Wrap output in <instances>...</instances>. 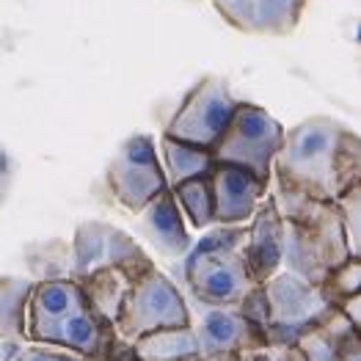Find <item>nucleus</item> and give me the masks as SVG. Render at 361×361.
I'll return each instance as SVG.
<instances>
[{
	"mask_svg": "<svg viewBox=\"0 0 361 361\" xmlns=\"http://www.w3.org/2000/svg\"><path fill=\"white\" fill-rule=\"evenodd\" d=\"M243 259L257 284L281 271V212L273 196L262 199L251 215V226L245 229L243 243Z\"/></svg>",
	"mask_w": 361,
	"mask_h": 361,
	"instance_id": "4468645a",
	"label": "nucleus"
},
{
	"mask_svg": "<svg viewBox=\"0 0 361 361\" xmlns=\"http://www.w3.org/2000/svg\"><path fill=\"white\" fill-rule=\"evenodd\" d=\"M334 207L339 212L342 229H345V240L353 257H361V185L350 188L348 193H342Z\"/></svg>",
	"mask_w": 361,
	"mask_h": 361,
	"instance_id": "b1692460",
	"label": "nucleus"
},
{
	"mask_svg": "<svg viewBox=\"0 0 361 361\" xmlns=\"http://www.w3.org/2000/svg\"><path fill=\"white\" fill-rule=\"evenodd\" d=\"M254 361H271L268 356H262V353H254Z\"/></svg>",
	"mask_w": 361,
	"mask_h": 361,
	"instance_id": "c756f323",
	"label": "nucleus"
},
{
	"mask_svg": "<svg viewBox=\"0 0 361 361\" xmlns=\"http://www.w3.org/2000/svg\"><path fill=\"white\" fill-rule=\"evenodd\" d=\"M33 284H36L33 279L0 276V339L3 342H25Z\"/></svg>",
	"mask_w": 361,
	"mask_h": 361,
	"instance_id": "6ab92c4d",
	"label": "nucleus"
},
{
	"mask_svg": "<svg viewBox=\"0 0 361 361\" xmlns=\"http://www.w3.org/2000/svg\"><path fill=\"white\" fill-rule=\"evenodd\" d=\"M33 281H53V279H72V243L53 238L28 245L25 251Z\"/></svg>",
	"mask_w": 361,
	"mask_h": 361,
	"instance_id": "4be33fe9",
	"label": "nucleus"
},
{
	"mask_svg": "<svg viewBox=\"0 0 361 361\" xmlns=\"http://www.w3.org/2000/svg\"><path fill=\"white\" fill-rule=\"evenodd\" d=\"M190 323V306L182 298L177 284L157 271V265L149 268L144 276H138L121 303V312L114 323L116 336L124 342H135L138 336L160 329H177Z\"/></svg>",
	"mask_w": 361,
	"mask_h": 361,
	"instance_id": "0eeeda50",
	"label": "nucleus"
},
{
	"mask_svg": "<svg viewBox=\"0 0 361 361\" xmlns=\"http://www.w3.org/2000/svg\"><path fill=\"white\" fill-rule=\"evenodd\" d=\"M105 268L149 271L154 262L124 229L105 221H83L72 235V279H83Z\"/></svg>",
	"mask_w": 361,
	"mask_h": 361,
	"instance_id": "9d476101",
	"label": "nucleus"
},
{
	"mask_svg": "<svg viewBox=\"0 0 361 361\" xmlns=\"http://www.w3.org/2000/svg\"><path fill=\"white\" fill-rule=\"evenodd\" d=\"M11 177H14V166H11V157H8V152L0 147V204H3V202H6V196H8Z\"/></svg>",
	"mask_w": 361,
	"mask_h": 361,
	"instance_id": "bb28decb",
	"label": "nucleus"
},
{
	"mask_svg": "<svg viewBox=\"0 0 361 361\" xmlns=\"http://www.w3.org/2000/svg\"><path fill=\"white\" fill-rule=\"evenodd\" d=\"M215 11L243 33L290 36L298 28L306 0H212Z\"/></svg>",
	"mask_w": 361,
	"mask_h": 361,
	"instance_id": "f8f14e48",
	"label": "nucleus"
},
{
	"mask_svg": "<svg viewBox=\"0 0 361 361\" xmlns=\"http://www.w3.org/2000/svg\"><path fill=\"white\" fill-rule=\"evenodd\" d=\"M238 102L240 99L232 94L224 78H204L185 94L182 105L166 124L163 135L177 138L182 144L212 149L218 144L221 133L226 130Z\"/></svg>",
	"mask_w": 361,
	"mask_h": 361,
	"instance_id": "6e6552de",
	"label": "nucleus"
},
{
	"mask_svg": "<svg viewBox=\"0 0 361 361\" xmlns=\"http://www.w3.org/2000/svg\"><path fill=\"white\" fill-rule=\"evenodd\" d=\"M193 361H254V356H229V359H193Z\"/></svg>",
	"mask_w": 361,
	"mask_h": 361,
	"instance_id": "c85d7f7f",
	"label": "nucleus"
},
{
	"mask_svg": "<svg viewBox=\"0 0 361 361\" xmlns=\"http://www.w3.org/2000/svg\"><path fill=\"white\" fill-rule=\"evenodd\" d=\"M147 271H133V268H105V271L89 273L83 279H75L86 295L89 306L105 320V323H116L121 312V303L127 298L133 281Z\"/></svg>",
	"mask_w": 361,
	"mask_h": 361,
	"instance_id": "f3484780",
	"label": "nucleus"
},
{
	"mask_svg": "<svg viewBox=\"0 0 361 361\" xmlns=\"http://www.w3.org/2000/svg\"><path fill=\"white\" fill-rule=\"evenodd\" d=\"M14 361H86L78 353H69V350H61V348H50V345H33L25 348Z\"/></svg>",
	"mask_w": 361,
	"mask_h": 361,
	"instance_id": "393cba45",
	"label": "nucleus"
},
{
	"mask_svg": "<svg viewBox=\"0 0 361 361\" xmlns=\"http://www.w3.org/2000/svg\"><path fill=\"white\" fill-rule=\"evenodd\" d=\"M138 215V224L147 235V240L166 257V259H180L190 248L188 229L182 224V212L174 202V193L166 188L163 193H157L152 202H147Z\"/></svg>",
	"mask_w": 361,
	"mask_h": 361,
	"instance_id": "2eb2a0df",
	"label": "nucleus"
},
{
	"mask_svg": "<svg viewBox=\"0 0 361 361\" xmlns=\"http://www.w3.org/2000/svg\"><path fill=\"white\" fill-rule=\"evenodd\" d=\"M276 350V359L271 361H306L301 350H298V345H290V348H271Z\"/></svg>",
	"mask_w": 361,
	"mask_h": 361,
	"instance_id": "cd10ccee",
	"label": "nucleus"
},
{
	"mask_svg": "<svg viewBox=\"0 0 361 361\" xmlns=\"http://www.w3.org/2000/svg\"><path fill=\"white\" fill-rule=\"evenodd\" d=\"M295 345L306 361H361L359 329L339 312H334L317 329L303 334Z\"/></svg>",
	"mask_w": 361,
	"mask_h": 361,
	"instance_id": "dca6fc26",
	"label": "nucleus"
},
{
	"mask_svg": "<svg viewBox=\"0 0 361 361\" xmlns=\"http://www.w3.org/2000/svg\"><path fill=\"white\" fill-rule=\"evenodd\" d=\"M108 188L114 199L130 212H138L169 188L152 135L135 133L121 144L108 166Z\"/></svg>",
	"mask_w": 361,
	"mask_h": 361,
	"instance_id": "1a4fd4ad",
	"label": "nucleus"
},
{
	"mask_svg": "<svg viewBox=\"0 0 361 361\" xmlns=\"http://www.w3.org/2000/svg\"><path fill=\"white\" fill-rule=\"evenodd\" d=\"M138 361H193L199 356V342L193 326H177V329H160L138 336L130 342Z\"/></svg>",
	"mask_w": 361,
	"mask_h": 361,
	"instance_id": "a211bd4d",
	"label": "nucleus"
},
{
	"mask_svg": "<svg viewBox=\"0 0 361 361\" xmlns=\"http://www.w3.org/2000/svg\"><path fill=\"white\" fill-rule=\"evenodd\" d=\"M245 229L221 226L204 235L199 245L185 257V284L190 298L207 306H240L257 287L243 259Z\"/></svg>",
	"mask_w": 361,
	"mask_h": 361,
	"instance_id": "20e7f679",
	"label": "nucleus"
},
{
	"mask_svg": "<svg viewBox=\"0 0 361 361\" xmlns=\"http://www.w3.org/2000/svg\"><path fill=\"white\" fill-rule=\"evenodd\" d=\"M284 127L279 119L254 102H238L232 119L226 130L221 133L218 144L212 147V160L245 169L257 180L271 182L273 177V160L276 152L284 141Z\"/></svg>",
	"mask_w": 361,
	"mask_h": 361,
	"instance_id": "423d86ee",
	"label": "nucleus"
},
{
	"mask_svg": "<svg viewBox=\"0 0 361 361\" xmlns=\"http://www.w3.org/2000/svg\"><path fill=\"white\" fill-rule=\"evenodd\" d=\"M25 339L78 353L86 361H105L111 348L119 342L116 329L91 309L75 279L33 284Z\"/></svg>",
	"mask_w": 361,
	"mask_h": 361,
	"instance_id": "f03ea898",
	"label": "nucleus"
},
{
	"mask_svg": "<svg viewBox=\"0 0 361 361\" xmlns=\"http://www.w3.org/2000/svg\"><path fill=\"white\" fill-rule=\"evenodd\" d=\"M281 193L314 202H336L361 185V141L353 130L329 116H312L284 133L273 160Z\"/></svg>",
	"mask_w": 361,
	"mask_h": 361,
	"instance_id": "f257e3e1",
	"label": "nucleus"
},
{
	"mask_svg": "<svg viewBox=\"0 0 361 361\" xmlns=\"http://www.w3.org/2000/svg\"><path fill=\"white\" fill-rule=\"evenodd\" d=\"M174 193V202L180 212L190 221L193 229H210L215 226V207H212V188L210 174L204 177H193L185 180L174 188H169Z\"/></svg>",
	"mask_w": 361,
	"mask_h": 361,
	"instance_id": "412c9836",
	"label": "nucleus"
},
{
	"mask_svg": "<svg viewBox=\"0 0 361 361\" xmlns=\"http://www.w3.org/2000/svg\"><path fill=\"white\" fill-rule=\"evenodd\" d=\"M160 152H163V174H166L169 188H174L185 180H193V177H204L215 166L210 149L182 144V141L169 138V135L160 138Z\"/></svg>",
	"mask_w": 361,
	"mask_h": 361,
	"instance_id": "aec40b11",
	"label": "nucleus"
},
{
	"mask_svg": "<svg viewBox=\"0 0 361 361\" xmlns=\"http://www.w3.org/2000/svg\"><path fill=\"white\" fill-rule=\"evenodd\" d=\"M281 212V265L312 284H320L350 254L334 202H314L276 190Z\"/></svg>",
	"mask_w": 361,
	"mask_h": 361,
	"instance_id": "7ed1b4c3",
	"label": "nucleus"
},
{
	"mask_svg": "<svg viewBox=\"0 0 361 361\" xmlns=\"http://www.w3.org/2000/svg\"><path fill=\"white\" fill-rule=\"evenodd\" d=\"M359 287H361V259L359 257H348L342 265H336V268L320 281V290H323V295L329 298V303H331L334 309L345 301V298L356 295Z\"/></svg>",
	"mask_w": 361,
	"mask_h": 361,
	"instance_id": "5701e85b",
	"label": "nucleus"
},
{
	"mask_svg": "<svg viewBox=\"0 0 361 361\" xmlns=\"http://www.w3.org/2000/svg\"><path fill=\"white\" fill-rule=\"evenodd\" d=\"M336 312L348 320V323H353L356 329L361 326V295L356 293V295H350V298H345V301L336 306Z\"/></svg>",
	"mask_w": 361,
	"mask_h": 361,
	"instance_id": "a878e982",
	"label": "nucleus"
},
{
	"mask_svg": "<svg viewBox=\"0 0 361 361\" xmlns=\"http://www.w3.org/2000/svg\"><path fill=\"white\" fill-rule=\"evenodd\" d=\"M196 323L190 320L199 356L202 359H229V356H254L268 350L265 331L251 323L235 306H207L193 301Z\"/></svg>",
	"mask_w": 361,
	"mask_h": 361,
	"instance_id": "9b49d317",
	"label": "nucleus"
},
{
	"mask_svg": "<svg viewBox=\"0 0 361 361\" xmlns=\"http://www.w3.org/2000/svg\"><path fill=\"white\" fill-rule=\"evenodd\" d=\"M268 359H271V356H268Z\"/></svg>",
	"mask_w": 361,
	"mask_h": 361,
	"instance_id": "7c9ffc66",
	"label": "nucleus"
},
{
	"mask_svg": "<svg viewBox=\"0 0 361 361\" xmlns=\"http://www.w3.org/2000/svg\"><path fill=\"white\" fill-rule=\"evenodd\" d=\"M262 293L268 306V320H265L268 350L295 345L303 334L317 329L336 312L323 295L320 284H312L290 271H279L268 281H262Z\"/></svg>",
	"mask_w": 361,
	"mask_h": 361,
	"instance_id": "39448f33",
	"label": "nucleus"
},
{
	"mask_svg": "<svg viewBox=\"0 0 361 361\" xmlns=\"http://www.w3.org/2000/svg\"><path fill=\"white\" fill-rule=\"evenodd\" d=\"M212 188V207H215V224L221 226H238L245 224L257 204L265 199L271 182L257 180L245 169L215 163L210 171Z\"/></svg>",
	"mask_w": 361,
	"mask_h": 361,
	"instance_id": "ddd939ff",
	"label": "nucleus"
}]
</instances>
